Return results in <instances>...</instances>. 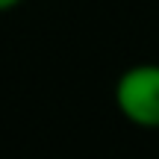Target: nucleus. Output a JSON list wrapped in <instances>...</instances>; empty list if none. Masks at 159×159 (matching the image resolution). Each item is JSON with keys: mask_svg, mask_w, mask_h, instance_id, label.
Instances as JSON below:
<instances>
[{"mask_svg": "<svg viewBox=\"0 0 159 159\" xmlns=\"http://www.w3.org/2000/svg\"><path fill=\"white\" fill-rule=\"evenodd\" d=\"M115 106L130 124L159 130V65L139 62L115 83Z\"/></svg>", "mask_w": 159, "mask_h": 159, "instance_id": "1", "label": "nucleus"}, {"mask_svg": "<svg viewBox=\"0 0 159 159\" xmlns=\"http://www.w3.org/2000/svg\"><path fill=\"white\" fill-rule=\"evenodd\" d=\"M18 3H21V0H0V12H9V9H15Z\"/></svg>", "mask_w": 159, "mask_h": 159, "instance_id": "2", "label": "nucleus"}]
</instances>
